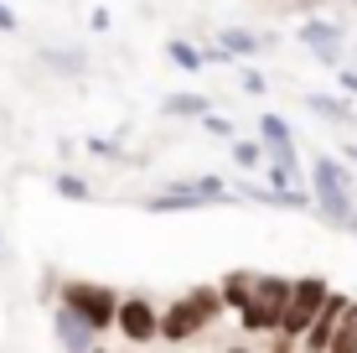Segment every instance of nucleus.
<instances>
[{
  "instance_id": "obj_1",
  "label": "nucleus",
  "mask_w": 357,
  "mask_h": 353,
  "mask_svg": "<svg viewBox=\"0 0 357 353\" xmlns=\"http://www.w3.org/2000/svg\"><path fill=\"white\" fill-rule=\"evenodd\" d=\"M223 312H228L223 286H192L187 296H176V301L161 312V343H171V348L192 343V338L202 333L207 322H218Z\"/></svg>"
},
{
  "instance_id": "obj_2",
  "label": "nucleus",
  "mask_w": 357,
  "mask_h": 353,
  "mask_svg": "<svg viewBox=\"0 0 357 353\" xmlns=\"http://www.w3.org/2000/svg\"><path fill=\"white\" fill-rule=\"evenodd\" d=\"M326 296H331V281H326V275H295L290 301H285V317H280V327H275V343H280V348L305 343V333H311V322L321 317Z\"/></svg>"
},
{
  "instance_id": "obj_3",
  "label": "nucleus",
  "mask_w": 357,
  "mask_h": 353,
  "mask_svg": "<svg viewBox=\"0 0 357 353\" xmlns=\"http://www.w3.org/2000/svg\"><path fill=\"white\" fill-rule=\"evenodd\" d=\"M311 192H316V213L326 218L331 229H347L352 213H357V192H352V177L337 156H316L311 161Z\"/></svg>"
},
{
  "instance_id": "obj_4",
  "label": "nucleus",
  "mask_w": 357,
  "mask_h": 353,
  "mask_svg": "<svg viewBox=\"0 0 357 353\" xmlns=\"http://www.w3.org/2000/svg\"><path fill=\"white\" fill-rule=\"evenodd\" d=\"M290 275H259V281H254V296L243 301L238 307V327L243 333H275L280 327V317H285V301H290Z\"/></svg>"
},
{
  "instance_id": "obj_5",
  "label": "nucleus",
  "mask_w": 357,
  "mask_h": 353,
  "mask_svg": "<svg viewBox=\"0 0 357 353\" xmlns=\"http://www.w3.org/2000/svg\"><path fill=\"white\" fill-rule=\"evenodd\" d=\"M228 182L223 177H187V182H171L155 198H145V213H192L207 208V203H228Z\"/></svg>"
},
{
  "instance_id": "obj_6",
  "label": "nucleus",
  "mask_w": 357,
  "mask_h": 353,
  "mask_svg": "<svg viewBox=\"0 0 357 353\" xmlns=\"http://www.w3.org/2000/svg\"><path fill=\"white\" fill-rule=\"evenodd\" d=\"M63 301H68V307H78L93 327H104V333H109V327L119 322V301H125V296H114L104 281H63Z\"/></svg>"
},
{
  "instance_id": "obj_7",
  "label": "nucleus",
  "mask_w": 357,
  "mask_h": 353,
  "mask_svg": "<svg viewBox=\"0 0 357 353\" xmlns=\"http://www.w3.org/2000/svg\"><path fill=\"white\" fill-rule=\"evenodd\" d=\"M114 327H119V338L135 343V348L140 343H161V312H155L145 296H125L119 301V322Z\"/></svg>"
},
{
  "instance_id": "obj_8",
  "label": "nucleus",
  "mask_w": 357,
  "mask_h": 353,
  "mask_svg": "<svg viewBox=\"0 0 357 353\" xmlns=\"http://www.w3.org/2000/svg\"><path fill=\"white\" fill-rule=\"evenodd\" d=\"M52 338H57V348H68V353H89V348H98L104 327H93L78 307H68V301H63V307L52 312Z\"/></svg>"
},
{
  "instance_id": "obj_9",
  "label": "nucleus",
  "mask_w": 357,
  "mask_h": 353,
  "mask_svg": "<svg viewBox=\"0 0 357 353\" xmlns=\"http://www.w3.org/2000/svg\"><path fill=\"white\" fill-rule=\"evenodd\" d=\"M347 307H352V296L331 291L326 307H321V317H316V322H311V333H305V348H316V353H337V333H342V317H347Z\"/></svg>"
},
{
  "instance_id": "obj_10",
  "label": "nucleus",
  "mask_w": 357,
  "mask_h": 353,
  "mask_svg": "<svg viewBox=\"0 0 357 353\" xmlns=\"http://www.w3.org/2000/svg\"><path fill=\"white\" fill-rule=\"evenodd\" d=\"M259 141H264L269 161H280V166H301V156H295V136H290V125H285L280 115H259Z\"/></svg>"
},
{
  "instance_id": "obj_11",
  "label": "nucleus",
  "mask_w": 357,
  "mask_h": 353,
  "mask_svg": "<svg viewBox=\"0 0 357 353\" xmlns=\"http://www.w3.org/2000/svg\"><path fill=\"white\" fill-rule=\"evenodd\" d=\"M243 198L264 203V208H285V213H311L316 208V192H301V187H243Z\"/></svg>"
},
{
  "instance_id": "obj_12",
  "label": "nucleus",
  "mask_w": 357,
  "mask_h": 353,
  "mask_svg": "<svg viewBox=\"0 0 357 353\" xmlns=\"http://www.w3.org/2000/svg\"><path fill=\"white\" fill-rule=\"evenodd\" d=\"M295 36H301L321 63H342V31L331 27V21H301V31H295Z\"/></svg>"
},
{
  "instance_id": "obj_13",
  "label": "nucleus",
  "mask_w": 357,
  "mask_h": 353,
  "mask_svg": "<svg viewBox=\"0 0 357 353\" xmlns=\"http://www.w3.org/2000/svg\"><path fill=\"white\" fill-rule=\"evenodd\" d=\"M207 109H213V99L197 94V89H176V94H166V99H161V115L166 120H202Z\"/></svg>"
},
{
  "instance_id": "obj_14",
  "label": "nucleus",
  "mask_w": 357,
  "mask_h": 353,
  "mask_svg": "<svg viewBox=\"0 0 357 353\" xmlns=\"http://www.w3.org/2000/svg\"><path fill=\"white\" fill-rule=\"evenodd\" d=\"M42 68L63 73V78H83L89 73V52L83 47H42Z\"/></svg>"
},
{
  "instance_id": "obj_15",
  "label": "nucleus",
  "mask_w": 357,
  "mask_h": 353,
  "mask_svg": "<svg viewBox=\"0 0 357 353\" xmlns=\"http://www.w3.org/2000/svg\"><path fill=\"white\" fill-rule=\"evenodd\" d=\"M352 94H305V109L311 115H321V120H331V125H347V120H357L352 115Z\"/></svg>"
},
{
  "instance_id": "obj_16",
  "label": "nucleus",
  "mask_w": 357,
  "mask_h": 353,
  "mask_svg": "<svg viewBox=\"0 0 357 353\" xmlns=\"http://www.w3.org/2000/svg\"><path fill=\"white\" fill-rule=\"evenodd\" d=\"M218 42H223L233 57H254V52H264V47H269V36L243 31V27H228V31H218Z\"/></svg>"
},
{
  "instance_id": "obj_17",
  "label": "nucleus",
  "mask_w": 357,
  "mask_h": 353,
  "mask_svg": "<svg viewBox=\"0 0 357 353\" xmlns=\"http://www.w3.org/2000/svg\"><path fill=\"white\" fill-rule=\"evenodd\" d=\"M254 281H259L254 271H228L223 281H218V286H223V301H228V312H238L243 301L254 296Z\"/></svg>"
},
{
  "instance_id": "obj_18",
  "label": "nucleus",
  "mask_w": 357,
  "mask_h": 353,
  "mask_svg": "<svg viewBox=\"0 0 357 353\" xmlns=\"http://www.w3.org/2000/svg\"><path fill=\"white\" fill-rule=\"evenodd\" d=\"M166 57H171L181 73H197V68L207 63V52H202V47H192L187 36H171V42H166Z\"/></svg>"
},
{
  "instance_id": "obj_19",
  "label": "nucleus",
  "mask_w": 357,
  "mask_h": 353,
  "mask_svg": "<svg viewBox=\"0 0 357 353\" xmlns=\"http://www.w3.org/2000/svg\"><path fill=\"white\" fill-rule=\"evenodd\" d=\"M83 151L89 156H98V161H119V166H140V156H130L119 141H104V136H89L83 141Z\"/></svg>"
},
{
  "instance_id": "obj_20",
  "label": "nucleus",
  "mask_w": 357,
  "mask_h": 353,
  "mask_svg": "<svg viewBox=\"0 0 357 353\" xmlns=\"http://www.w3.org/2000/svg\"><path fill=\"white\" fill-rule=\"evenodd\" d=\"M52 187H57V198H68V203H89V198H93V187H89L78 172H57Z\"/></svg>"
},
{
  "instance_id": "obj_21",
  "label": "nucleus",
  "mask_w": 357,
  "mask_h": 353,
  "mask_svg": "<svg viewBox=\"0 0 357 353\" xmlns=\"http://www.w3.org/2000/svg\"><path fill=\"white\" fill-rule=\"evenodd\" d=\"M259 161H269L264 141H233V166H243V172H254Z\"/></svg>"
},
{
  "instance_id": "obj_22",
  "label": "nucleus",
  "mask_w": 357,
  "mask_h": 353,
  "mask_svg": "<svg viewBox=\"0 0 357 353\" xmlns=\"http://www.w3.org/2000/svg\"><path fill=\"white\" fill-rule=\"evenodd\" d=\"M202 125L213 130L218 141H233V120H223V115H213V109H207V115H202Z\"/></svg>"
},
{
  "instance_id": "obj_23",
  "label": "nucleus",
  "mask_w": 357,
  "mask_h": 353,
  "mask_svg": "<svg viewBox=\"0 0 357 353\" xmlns=\"http://www.w3.org/2000/svg\"><path fill=\"white\" fill-rule=\"evenodd\" d=\"M269 187H295V166H280V161H269Z\"/></svg>"
},
{
  "instance_id": "obj_24",
  "label": "nucleus",
  "mask_w": 357,
  "mask_h": 353,
  "mask_svg": "<svg viewBox=\"0 0 357 353\" xmlns=\"http://www.w3.org/2000/svg\"><path fill=\"white\" fill-rule=\"evenodd\" d=\"M264 89H269V83H264V73H243V94H254V99H259Z\"/></svg>"
},
{
  "instance_id": "obj_25",
  "label": "nucleus",
  "mask_w": 357,
  "mask_h": 353,
  "mask_svg": "<svg viewBox=\"0 0 357 353\" xmlns=\"http://www.w3.org/2000/svg\"><path fill=\"white\" fill-rule=\"evenodd\" d=\"M89 27H93V31H109V27H114V16H109V10H104V6H98V10H93V16H89Z\"/></svg>"
},
{
  "instance_id": "obj_26",
  "label": "nucleus",
  "mask_w": 357,
  "mask_h": 353,
  "mask_svg": "<svg viewBox=\"0 0 357 353\" xmlns=\"http://www.w3.org/2000/svg\"><path fill=\"white\" fill-rule=\"evenodd\" d=\"M337 83H342V94H352V99H357V73H352V68H342Z\"/></svg>"
},
{
  "instance_id": "obj_27",
  "label": "nucleus",
  "mask_w": 357,
  "mask_h": 353,
  "mask_svg": "<svg viewBox=\"0 0 357 353\" xmlns=\"http://www.w3.org/2000/svg\"><path fill=\"white\" fill-rule=\"evenodd\" d=\"M16 27H21V21H16V10H10L6 0H0V31H16Z\"/></svg>"
},
{
  "instance_id": "obj_28",
  "label": "nucleus",
  "mask_w": 357,
  "mask_h": 353,
  "mask_svg": "<svg viewBox=\"0 0 357 353\" xmlns=\"http://www.w3.org/2000/svg\"><path fill=\"white\" fill-rule=\"evenodd\" d=\"M347 234H357V213H352V224H347Z\"/></svg>"
},
{
  "instance_id": "obj_29",
  "label": "nucleus",
  "mask_w": 357,
  "mask_h": 353,
  "mask_svg": "<svg viewBox=\"0 0 357 353\" xmlns=\"http://www.w3.org/2000/svg\"><path fill=\"white\" fill-rule=\"evenodd\" d=\"M352 353H357V338H352Z\"/></svg>"
}]
</instances>
